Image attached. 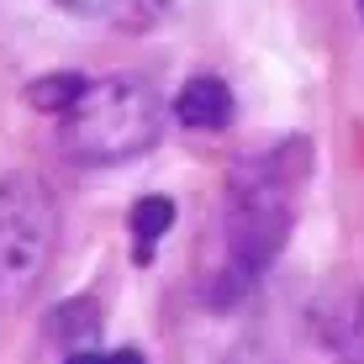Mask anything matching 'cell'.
Instances as JSON below:
<instances>
[{
    "label": "cell",
    "mask_w": 364,
    "mask_h": 364,
    "mask_svg": "<svg viewBox=\"0 0 364 364\" xmlns=\"http://www.w3.org/2000/svg\"><path fill=\"white\" fill-rule=\"evenodd\" d=\"M306 169H311L306 137L274 143L264 154L232 164L228 200H222V259L206 280L211 306H232L274 264V254L296 228V200L306 191Z\"/></svg>",
    "instance_id": "obj_1"
},
{
    "label": "cell",
    "mask_w": 364,
    "mask_h": 364,
    "mask_svg": "<svg viewBox=\"0 0 364 364\" xmlns=\"http://www.w3.org/2000/svg\"><path fill=\"white\" fill-rule=\"evenodd\" d=\"M164 127V100L137 74H100L90 90L74 100V111L58 117V143L80 164H132L159 143Z\"/></svg>",
    "instance_id": "obj_2"
},
{
    "label": "cell",
    "mask_w": 364,
    "mask_h": 364,
    "mask_svg": "<svg viewBox=\"0 0 364 364\" xmlns=\"http://www.w3.org/2000/svg\"><path fill=\"white\" fill-rule=\"evenodd\" d=\"M58 254V196L43 174H0V311H16Z\"/></svg>",
    "instance_id": "obj_3"
},
{
    "label": "cell",
    "mask_w": 364,
    "mask_h": 364,
    "mask_svg": "<svg viewBox=\"0 0 364 364\" xmlns=\"http://www.w3.org/2000/svg\"><path fill=\"white\" fill-rule=\"evenodd\" d=\"M232 90L228 80H217V74H191V80L180 85V95H174V122H185L191 132H222L232 127Z\"/></svg>",
    "instance_id": "obj_4"
},
{
    "label": "cell",
    "mask_w": 364,
    "mask_h": 364,
    "mask_svg": "<svg viewBox=\"0 0 364 364\" xmlns=\"http://www.w3.org/2000/svg\"><path fill=\"white\" fill-rule=\"evenodd\" d=\"M127 228H132V259L148 264L159 248V237L174 228V200L169 196H137L132 211H127Z\"/></svg>",
    "instance_id": "obj_5"
},
{
    "label": "cell",
    "mask_w": 364,
    "mask_h": 364,
    "mask_svg": "<svg viewBox=\"0 0 364 364\" xmlns=\"http://www.w3.org/2000/svg\"><path fill=\"white\" fill-rule=\"evenodd\" d=\"M48 338H53V343H90V338L100 333V306L90 296H74V301H64V306H53L48 311Z\"/></svg>",
    "instance_id": "obj_6"
},
{
    "label": "cell",
    "mask_w": 364,
    "mask_h": 364,
    "mask_svg": "<svg viewBox=\"0 0 364 364\" xmlns=\"http://www.w3.org/2000/svg\"><path fill=\"white\" fill-rule=\"evenodd\" d=\"M85 90H90V80L74 69H53L43 74V80L27 85V106L32 111H48V117H64V111H74V100H80Z\"/></svg>",
    "instance_id": "obj_7"
},
{
    "label": "cell",
    "mask_w": 364,
    "mask_h": 364,
    "mask_svg": "<svg viewBox=\"0 0 364 364\" xmlns=\"http://www.w3.org/2000/svg\"><path fill=\"white\" fill-rule=\"evenodd\" d=\"M69 364H148V359L137 348H117V354H90L85 348V354H69Z\"/></svg>",
    "instance_id": "obj_8"
},
{
    "label": "cell",
    "mask_w": 364,
    "mask_h": 364,
    "mask_svg": "<svg viewBox=\"0 0 364 364\" xmlns=\"http://www.w3.org/2000/svg\"><path fill=\"white\" fill-rule=\"evenodd\" d=\"M359 16H364V0H359Z\"/></svg>",
    "instance_id": "obj_9"
},
{
    "label": "cell",
    "mask_w": 364,
    "mask_h": 364,
    "mask_svg": "<svg viewBox=\"0 0 364 364\" xmlns=\"http://www.w3.org/2000/svg\"><path fill=\"white\" fill-rule=\"evenodd\" d=\"M348 364H364V359H348Z\"/></svg>",
    "instance_id": "obj_10"
}]
</instances>
